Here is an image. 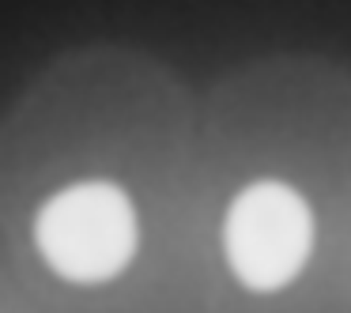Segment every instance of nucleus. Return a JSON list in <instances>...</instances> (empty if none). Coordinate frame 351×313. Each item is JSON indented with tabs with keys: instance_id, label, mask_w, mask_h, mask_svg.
Instances as JSON below:
<instances>
[{
	"instance_id": "2",
	"label": "nucleus",
	"mask_w": 351,
	"mask_h": 313,
	"mask_svg": "<svg viewBox=\"0 0 351 313\" xmlns=\"http://www.w3.org/2000/svg\"><path fill=\"white\" fill-rule=\"evenodd\" d=\"M223 257L253 295L291 287L317 245L313 204L283 177H257L230 197L223 212Z\"/></svg>"
},
{
	"instance_id": "1",
	"label": "nucleus",
	"mask_w": 351,
	"mask_h": 313,
	"mask_svg": "<svg viewBox=\"0 0 351 313\" xmlns=\"http://www.w3.org/2000/svg\"><path fill=\"white\" fill-rule=\"evenodd\" d=\"M31 238L53 275L76 287H99L136 260L140 212L125 185L84 177L42 200Z\"/></svg>"
}]
</instances>
